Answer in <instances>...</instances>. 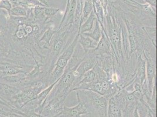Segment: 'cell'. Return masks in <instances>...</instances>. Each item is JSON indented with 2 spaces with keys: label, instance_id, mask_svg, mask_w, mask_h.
<instances>
[{
  "label": "cell",
  "instance_id": "obj_1",
  "mask_svg": "<svg viewBox=\"0 0 157 117\" xmlns=\"http://www.w3.org/2000/svg\"><path fill=\"white\" fill-rule=\"evenodd\" d=\"M75 92L78 100L87 104L93 117H107L109 100L92 91L79 90Z\"/></svg>",
  "mask_w": 157,
  "mask_h": 117
},
{
  "label": "cell",
  "instance_id": "obj_2",
  "mask_svg": "<svg viewBox=\"0 0 157 117\" xmlns=\"http://www.w3.org/2000/svg\"><path fill=\"white\" fill-rule=\"evenodd\" d=\"M79 34L80 33L78 32L76 35L70 45L58 56L53 66L52 71L49 74V82L50 85L53 83L62 76L66 66L72 58L75 49L78 44Z\"/></svg>",
  "mask_w": 157,
  "mask_h": 117
},
{
  "label": "cell",
  "instance_id": "obj_3",
  "mask_svg": "<svg viewBox=\"0 0 157 117\" xmlns=\"http://www.w3.org/2000/svg\"><path fill=\"white\" fill-rule=\"evenodd\" d=\"M98 62V58L92 50H89L85 53V57L82 62L78 65L76 69L73 72L75 80L73 85V89L78 85L81 78L86 73L92 69Z\"/></svg>",
  "mask_w": 157,
  "mask_h": 117
},
{
  "label": "cell",
  "instance_id": "obj_4",
  "mask_svg": "<svg viewBox=\"0 0 157 117\" xmlns=\"http://www.w3.org/2000/svg\"><path fill=\"white\" fill-rule=\"evenodd\" d=\"M143 56L146 62V78L149 93L151 95L156 85V60L151 55L150 51H143Z\"/></svg>",
  "mask_w": 157,
  "mask_h": 117
},
{
  "label": "cell",
  "instance_id": "obj_5",
  "mask_svg": "<svg viewBox=\"0 0 157 117\" xmlns=\"http://www.w3.org/2000/svg\"><path fill=\"white\" fill-rule=\"evenodd\" d=\"M65 101L60 98L53 97L45 103L41 114L45 117H53L58 115L63 109Z\"/></svg>",
  "mask_w": 157,
  "mask_h": 117
},
{
  "label": "cell",
  "instance_id": "obj_6",
  "mask_svg": "<svg viewBox=\"0 0 157 117\" xmlns=\"http://www.w3.org/2000/svg\"><path fill=\"white\" fill-rule=\"evenodd\" d=\"M78 104L72 107L64 105L62 112L53 117H81L90 114L87 104L80 100H78Z\"/></svg>",
  "mask_w": 157,
  "mask_h": 117
},
{
  "label": "cell",
  "instance_id": "obj_7",
  "mask_svg": "<svg viewBox=\"0 0 157 117\" xmlns=\"http://www.w3.org/2000/svg\"><path fill=\"white\" fill-rule=\"evenodd\" d=\"M57 29H53L51 26H49L46 29L37 42V46L39 49L49 50L51 41Z\"/></svg>",
  "mask_w": 157,
  "mask_h": 117
},
{
  "label": "cell",
  "instance_id": "obj_8",
  "mask_svg": "<svg viewBox=\"0 0 157 117\" xmlns=\"http://www.w3.org/2000/svg\"><path fill=\"white\" fill-rule=\"evenodd\" d=\"M78 43L82 47L84 52L86 53L89 50L95 49L98 44V42L94 40L91 38L85 36L83 34H79L78 36Z\"/></svg>",
  "mask_w": 157,
  "mask_h": 117
},
{
  "label": "cell",
  "instance_id": "obj_9",
  "mask_svg": "<svg viewBox=\"0 0 157 117\" xmlns=\"http://www.w3.org/2000/svg\"><path fill=\"white\" fill-rule=\"evenodd\" d=\"M96 20V16L93 10L89 17L87 18V20H86L82 24V25L79 27L78 32L80 34H82L84 33L91 32L94 27V25Z\"/></svg>",
  "mask_w": 157,
  "mask_h": 117
},
{
  "label": "cell",
  "instance_id": "obj_10",
  "mask_svg": "<svg viewBox=\"0 0 157 117\" xmlns=\"http://www.w3.org/2000/svg\"><path fill=\"white\" fill-rule=\"evenodd\" d=\"M107 117H123V111L113 97L109 100Z\"/></svg>",
  "mask_w": 157,
  "mask_h": 117
},
{
  "label": "cell",
  "instance_id": "obj_11",
  "mask_svg": "<svg viewBox=\"0 0 157 117\" xmlns=\"http://www.w3.org/2000/svg\"><path fill=\"white\" fill-rule=\"evenodd\" d=\"M93 29L91 32H90L84 33H82L83 35L89 36L90 38H91L93 39H94V40L99 42V40L101 38V35H102V29L101 28L100 26V25L98 22V21L96 20L95 22V25L93 27Z\"/></svg>",
  "mask_w": 157,
  "mask_h": 117
},
{
  "label": "cell",
  "instance_id": "obj_12",
  "mask_svg": "<svg viewBox=\"0 0 157 117\" xmlns=\"http://www.w3.org/2000/svg\"><path fill=\"white\" fill-rule=\"evenodd\" d=\"M93 9V1H85L84 4L82 8V17L80 21L79 27L82 25V24L87 20L89 17L90 13H92ZM78 27V28H79Z\"/></svg>",
  "mask_w": 157,
  "mask_h": 117
},
{
  "label": "cell",
  "instance_id": "obj_13",
  "mask_svg": "<svg viewBox=\"0 0 157 117\" xmlns=\"http://www.w3.org/2000/svg\"><path fill=\"white\" fill-rule=\"evenodd\" d=\"M10 16L15 17H27L28 13L24 7L17 4L12 7L10 12Z\"/></svg>",
  "mask_w": 157,
  "mask_h": 117
},
{
  "label": "cell",
  "instance_id": "obj_14",
  "mask_svg": "<svg viewBox=\"0 0 157 117\" xmlns=\"http://www.w3.org/2000/svg\"><path fill=\"white\" fill-rule=\"evenodd\" d=\"M13 7V4L9 0H0V9H4L10 15V12Z\"/></svg>",
  "mask_w": 157,
  "mask_h": 117
},
{
  "label": "cell",
  "instance_id": "obj_15",
  "mask_svg": "<svg viewBox=\"0 0 157 117\" xmlns=\"http://www.w3.org/2000/svg\"><path fill=\"white\" fill-rule=\"evenodd\" d=\"M98 1L103 9L105 16H106L109 13H108V5H109L108 0H98Z\"/></svg>",
  "mask_w": 157,
  "mask_h": 117
},
{
  "label": "cell",
  "instance_id": "obj_16",
  "mask_svg": "<svg viewBox=\"0 0 157 117\" xmlns=\"http://www.w3.org/2000/svg\"><path fill=\"white\" fill-rule=\"evenodd\" d=\"M24 117H45L43 115L36 112L35 111H29L24 114Z\"/></svg>",
  "mask_w": 157,
  "mask_h": 117
},
{
  "label": "cell",
  "instance_id": "obj_17",
  "mask_svg": "<svg viewBox=\"0 0 157 117\" xmlns=\"http://www.w3.org/2000/svg\"><path fill=\"white\" fill-rule=\"evenodd\" d=\"M131 117H139L137 107H136V108L134 109V110L133 111Z\"/></svg>",
  "mask_w": 157,
  "mask_h": 117
},
{
  "label": "cell",
  "instance_id": "obj_18",
  "mask_svg": "<svg viewBox=\"0 0 157 117\" xmlns=\"http://www.w3.org/2000/svg\"><path fill=\"white\" fill-rule=\"evenodd\" d=\"M40 2L41 4H42L43 5H44L46 7H49V5H48V1L47 0H36Z\"/></svg>",
  "mask_w": 157,
  "mask_h": 117
},
{
  "label": "cell",
  "instance_id": "obj_19",
  "mask_svg": "<svg viewBox=\"0 0 157 117\" xmlns=\"http://www.w3.org/2000/svg\"><path fill=\"white\" fill-rule=\"evenodd\" d=\"M11 4H13V6H15L17 4H18V0H9Z\"/></svg>",
  "mask_w": 157,
  "mask_h": 117
},
{
  "label": "cell",
  "instance_id": "obj_20",
  "mask_svg": "<svg viewBox=\"0 0 157 117\" xmlns=\"http://www.w3.org/2000/svg\"><path fill=\"white\" fill-rule=\"evenodd\" d=\"M81 117H94L91 114H87V115H83Z\"/></svg>",
  "mask_w": 157,
  "mask_h": 117
},
{
  "label": "cell",
  "instance_id": "obj_21",
  "mask_svg": "<svg viewBox=\"0 0 157 117\" xmlns=\"http://www.w3.org/2000/svg\"><path fill=\"white\" fill-rule=\"evenodd\" d=\"M21 117V116H20V115H17V114H14V115H10V116H9V117Z\"/></svg>",
  "mask_w": 157,
  "mask_h": 117
},
{
  "label": "cell",
  "instance_id": "obj_22",
  "mask_svg": "<svg viewBox=\"0 0 157 117\" xmlns=\"http://www.w3.org/2000/svg\"><path fill=\"white\" fill-rule=\"evenodd\" d=\"M9 117V116H4V115H2V114H0V117Z\"/></svg>",
  "mask_w": 157,
  "mask_h": 117
},
{
  "label": "cell",
  "instance_id": "obj_23",
  "mask_svg": "<svg viewBox=\"0 0 157 117\" xmlns=\"http://www.w3.org/2000/svg\"><path fill=\"white\" fill-rule=\"evenodd\" d=\"M2 9H0V14L2 13Z\"/></svg>",
  "mask_w": 157,
  "mask_h": 117
}]
</instances>
